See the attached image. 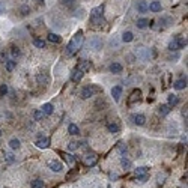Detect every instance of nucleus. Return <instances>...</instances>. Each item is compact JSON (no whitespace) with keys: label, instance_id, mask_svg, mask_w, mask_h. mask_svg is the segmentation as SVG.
I'll use <instances>...</instances> for the list:
<instances>
[{"label":"nucleus","instance_id":"40","mask_svg":"<svg viewBox=\"0 0 188 188\" xmlns=\"http://www.w3.org/2000/svg\"><path fill=\"white\" fill-rule=\"evenodd\" d=\"M117 149H119V152L124 155V154H127V146L124 145V143H119V146H117Z\"/></svg>","mask_w":188,"mask_h":188},{"label":"nucleus","instance_id":"25","mask_svg":"<svg viewBox=\"0 0 188 188\" xmlns=\"http://www.w3.org/2000/svg\"><path fill=\"white\" fill-rule=\"evenodd\" d=\"M48 41L53 42V44H60V42H62V38H60L57 33H53V32H51V33H48Z\"/></svg>","mask_w":188,"mask_h":188},{"label":"nucleus","instance_id":"20","mask_svg":"<svg viewBox=\"0 0 188 188\" xmlns=\"http://www.w3.org/2000/svg\"><path fill=\"white\" fill-rule=\"evenodd\" d=\"M148 167H145V166H142V167H137V169H134V173H135V176L137 178H142V176H146L148 175Z\"/></svg>","mask_w":188,"mask_h":188},{"label":"nucleus","instance_id":"26","mask_svg":"<svg viewBox=\"0 0 188 188\" xmlns=\"http://www.w3.org/2000/svg\"><path fill=\"white\" fill-rule=\"evenodd\" d=\"M149 26V20L148 18H140V20H137V27L138 29H146Z\"/></svg>","mask_w":188,"mask_h":188},{"label":"nucleus","instance_id":"2","mask_svg":"<svg viewBox=\"0 0 188 188\" xmlns=\"http://www.w3.org/2000/svg\"><path fill=\"white\" fill-rule=\"evenodd\" d=\"M90 23L93 26H102L105 20H104V6H97L93 8L90 12Z\"/></svg>","mask_w":188,"mask_h":188},{"label":"nucleus","instance_id":"12","mask_svg":"<svg viewBox=\"0 0 188 188\" xmlns=\"http://www.w3.org/2000/svg\"><path fill=\"white\" fill-rule=\"evenodd\" d=\"M41 111H42L44 114H47V116H50V114H53V111H54V105H53L51 102H45V104L41 105Z\"/></svg>","mask_w":188,"mask_h":188},{"label":"nucleus","instance_id":"1","mask_svg":"<svg viewBox=\"0 0 188 188\" xmlns=\"http://www.w3.org/2000/svg\"><path fill=\"white\" fill-rule=\"evenodd\" d=\"M83 42H84V36H83V30H78L74 33V36L71 38L69 44L66 45V56H72L75 54L81 47H83Z\"/></svg>","mask_w":188,"mask_h":188},{"label":"nucleus","instance_id":"4","mask_svg":"<svg viewBox=\"0 0 188 188\" xmlns=\"http://www.w3.org/2000/svg\"><path fill=\"white\" fill-rule=\"evenodd\" d=\"M97 92H99V87H97L95 84H89V86L83 87V90H81V98L83 99H89V98H92L93 95H95Z\"/></svg>","mask_w":188,"mask_h":188},{"label":"nucleus","instance_id":"45","mask_svg":"<svg viewBox=\"0 0 188 188\" xmlns=\"http://www.w3.org/2000/svg\"><path fill=\"white\" fill-rule=\"evenodd\" d=\"M110 178H111V179H117V178H119V176H117L116 173H111V175H110Z\"/></svg>","mask_w":188,"mask_h":188},{"label":"nucleus","instance_id":"7","mask_svg":"<svg viewBox=\"0 0 188 188\" xmlns=\"http://www.w3.org/2000/svg\"><path fill=\"white\" fill-rule=\"evenodd\" d=\"M140 99H142V90H140V89H134V90L131 92V97H129V99H128V104L131 105V104H134V102H138Z\"/></svg>","mask_w":188,"mask_h":188},{"label":"nucleus","instance_id":"9","mask_svg":"<svg viewBox=\"0 0 188 188\" xmlns=\"http://www.w3.org/2000/svg\"><path fill=\"white\" fill-rule=\"evenodd\" d=\"M135 56L138 59H142V60H148L149 59V51H148V48H145V47H138V48L135 50Z\"/></svg>","mask_w":188,"mask_h":188},{"label":"nucleus","instance_id":"31","mask_svg":"<svg viewBox=\"0 0 188 188\" xmlns=\"http://www.w3.org/2000/svg\"><path fill=\"white\" fill-rule=\"evenodd\" d=\"M107 129L110 131V132H113V134H116V132H119V125L117 124H107Z\"/></svg>","mask_w":188,"mask_h":188},{"label":"nucleus","instance_id":"24","mask_svg":"<svg viewBox=\"0 0 188 188\" xmlns=\"http://www.w3.org/2000/svg\"><path fill=\"white\" fill-rule=\"evenodd\" d=\"M167 101H169L167 105H170V107H175V105L179 104V98H178V95H173V93H172V95H169Z\"/></svg>","mask_w":188,"mask_h":188},{"label":"nucleus","instance_id":"41","mask_svg":"<svg viewBox=\"0 0 188 188\" xmlns=\"http://www.w3.org/2000/svg\"><path fill=\"white\" fill-rule=\"evenodd\" d=\"M29 12H30V8H27V6H23V8H21V14H23V15H27Z\"/></svg>","mask_w":188,"mask_h":188},{"label":"nucleus","instance_id":"37","mask_svg":"<svg viewBox=\"0 0 188 188\" xmlns=\"http://www.w3.org/2000/svg\"><path fill=\"white\" fill-rule=\"evenodd\" d=\"M8 93V84H0V98Z\"/></svg>","mask_w":188,"mask_h":188},{"label":"nucleus","instance_id":"15","mask_svg":"<svg viewBox=\"0 0 188 188\" xmlns=\"http://www.w3.org/2000/svg\"><path fill=\"white\" fill-rule=\"evenodd\" d=\"M148 11H151V12H159L161 11V3L158 2V0H154V2H151L148 5Z\"/></svg>","mask_w":188,"mask_h":188},{"label":"nucleus","instance_id":"44","mask_svg":"<svg viewBox=\"0 0 188 188\" xmlns=\"http://www.w3.org/2000/svg\"><path fill=\"white\" fill-rule=\"evenodd\" d=\"M138 179H140V182H146V181H148V175H146V176H142V178H138Z\"/></svg>","mask_w":188,"mask_h":188},{"label":"nucleus","instance_id":"34","mask_svg":"<svg viewBox=\"0 0 188 188\" xmlns=\"http://www.w3.org/2000/svg\"><path fill=\"white\" fill-rule=\"evenodd\" d=\"M9 146H11V149H20V140L18 138H12L9 142Z\"/></svg>","mask_w":188,"mask_h":188},{"label":"nucleus","instance_id":"32","mask_svg":"<svg viewBox=\"0 0 188 188\" xmlns=\"http://www.w3.org/2000/svg\"><path fill=\"white\" fill-rule=\"evenodd\" d=\"M159 113H161L162 116H167V114L170 113V105H167V104L159 105Z\"/></svg>","mask_w":188,"mask_h":188},{"label":"nucleus","instance_id":"22","mask_svg":"<svg viewBox=\"0 0 188 188\" xmlns=\"http://www.w3.org/2000/svg\"><path fill=\"white\" fill-rule=\"evenodd\" d=\"M15 66H17V60H14V59L6 60V63H5V68H6L8 72H12L14 69H15Z\"/></svg>","mask_w":188,"mask_h":188},{"label":"nucleus","instance_id":"11","mask_svg":"<svg viewBox=\"0 0 188 188\" xmlns=\"http://www.w3.org/2000/svg\"><path fill=\"white\" fill-rule=\"evenodd\" d=\"M48 167L53 170V172H62V169H63V166H62V162H59L57 159H50L48 161Z\"/></svg>","mask_w":188,"mask_h":188},{"label":"nucleus","instance_id":"28","mask_svg":"<svg viewBox=\"0 0 188 188\" xmlns=\"http://www.w3.org/2000/svg\"><path fill=\"white\" fill-rule=\"evenodd\" d=\"M121 164H122V167H124L125 170H129V169H131V166H132V164H131V161H129L127 157H122V159H121Z\"/></svg>","mask_w":188,"mask_h":188},{"label":"nucleus","instance_id":"8","mask_svg":"<svg viewBox=\"0 0 188 188\" xmlns=\"http://www.w3.org/2000/svg\"><path fill=\"white\" fill-rule=\"evenodd\" d=\"M122 92H124L122 86H114V87H111V97H113V99L116 102H119V99L122 97Z\"/></svg>","mask_w":188,"mask_h":188},{"label":"nucleus","instance_id":"46","mask_svg":"<svg viewBox=\"0 0 188 188\" xmlns=\"http://www.w3.org/2000/svg\"><path fill=\"white\" fill-rule=\"evenodd\" d=\"M107 188H111V185H108V187H107Z\"/></svg>","mask_w":188,"mask_h":188},{"label":"nucleus","instance_id":"30","mask_svg":"<svg viewBox=\"0 0 188 188\" xmlns=\"http://www.w3.org/2000/svg\"><path fill=\"white\" fill-rule=\"evenodd\" d=\"M33 45L36 47V48H45V41L39 39V38H35L33 39Z\"/></svg>","mask_w":188,"mask_h":188},{"label":"nucleus","instance_id":"36","mask_svg":"<svg viewBox=\"0 0 188 188\" xmlns=\"http://www.w3.org/2000/svg\"><path fill=\"white\" fill-rule=\"evenodd\" d=\"M44 116H45V114H44L41 110H36V111L33 113V117H35V121H42V119H44Z\"/></svg>","mask_w":188,"mask_h":188},{"label":"nucleus","instance_id":"39","mask_svg":"<svg viewBox=\"0 0 188 188\" xmlns=\"http://www.w3.org/2000/svg\"><path fill=\"white\" fill-rule=\"evenodd\" d=\"M110 45L114 47V48H117V47H119V39H117L116 36H113V38L110 39Z\"/></svg>","mask_w":188,"mask_h":188},{"label":"nucleus","instance_id":"18","mask_svg":"<svg viewBox=\"0 0 188 188\" xmlns=\"http://www.w3.org/2000/svg\"><path fill=\"white\" fill-rule=\"evenodd\" d=\"M110 71H111L113 74H121V72L124 71V66H122L121 63L114 62V63H111V65H110Z\"/></svg>","mask_w":188,"mask_h":188},{"label":"nucleus","instance_id":"14","mask_svg":"<svg viewBox=\"0 0 188 188\" xmlns=\"http://www.w3.org/2000/svg\"><path fill=\"white\" fill-rule=\"evenodd\" d=\"M36 83H38V84H42V86L48 84V75H47L45 72H38V75H36Z\"/></svg>","mask_w":188,"mask_h":188},{"label":"nucleus","instance_id":"27","mask_svg":"<svg viewBox=\"0 0 188 188\" xmlns=\"http://www.w3.org/2000/svg\"><path fill=\"white\" fill-rule=\"evenodd\" d=\"M62 157H63V159L69 164V166H72V164L75 162V157H72L71 154H65V152H62Z\"/></svg>","mask_w":188,"mask_h":188},{"label":"nucleus","instance_id":"21","mask_svg":"<svg viewBox=\"0 0 188 188\" xmlns=\"http://www.w3.org/2000/svg\"><path fill=\"white\" fill-rule=\"evenodd\" d=\"M173 87H175L176 90H182V89H185V87H187V78H182V80L175 81V83H173Z\"/></svg>","mask_w":188,"mask_h":188},{"label":"nucleus","instance_id":"29","mask_svg":"<svg viewBox=\"0 0 188 188\" xmlns=\"http://www.w3.org/2000/svg\"><path fill=\"white\" fill-rule=\"evenodd\" d=\"M30 187L32 188H44V181L42 179H33L30 182Z\"/></svg>","mask_w":188,"mask_h":188},{"label":"nucleus","instance_id":"19","mask_svg":"<svg viewBox=\"0 0 188 188\" xmlns=\"http://www.w3.org/2000/svg\"><path fill=\"white\" fill-rule=\"evenodd\" d=\"M137 12H140V14L148 12V3H146V0H140V2L137 3Z\"/></svg>","mask_w":188,"mask_h":188},{"label":"nucleus","instance_id":"10","mask_svg":"<svg viewBox=\"0 0 188 188\" xmlns=\"http://www.w3.org/2000/svg\"><path fill=\"white\" fill-rule=\"evenodd\" d=\"M35 145H36L39 149H45V148L50 146V138H47V137H39L36 142H35Z\"/></svg>","mask_w":188,"mask_h":188},{"label":"nucleus","instance_id":"3","mask_svg":"<svg viewBox=\"0 0 188 188\" xmlns=\"http://www.w3.org/2000/svg\"><path fill=\"white\" fill-rule=\"evenodd\" d=\"M184 47H187V39H185L184 36H181V35L175 36V38L169 42V50H170V51H178V50L184 48Z\"/></svg>","mask_w":188,"mask_h":188},{"label":"nucleus","instance_id":"33","mask_svg":"<svg viewBox=\"0 0 188 188\" xmlns=\"http://www.w3.org/2000/svg\"><path fill=\"white\" fill-rule=\"evenodd\" d=\"M132 39H134L132 32H125V33L122 35V41H124V42H131Z\"/></svg>","mask_w":188,"mask_h":188},{"label":"nucleus","instance_id":"42","mask_svg":"<svg viewBox=\"0 0 188 188\" xmlns=\"http://www.w3.org/2000/svg\"><path fill=\"white\" fill-rule=\"evenodd\" d=\"M5 157H6V159H8L9 162H14V155H12V154H5Z\"/></svg>","mask_w":188,"mask_h":188},{"label":"nucleus","instance_id":"6","mask_svg":"<svg viewBox=\"0 0 188 188\" xmlns=\"http://www.w3.org/2000/svg\"><path fill=\"white\" fill-rule=\"evenodd\" d=\"M89 47H90V50H93V51H99L102 48V39L98 38V36H93L89 41Z\"/></svg>","mask_w":188,"mask_h":188},{"label":"nucleus","instance_id":"23","mask_svg":"<svg viewBox=\"0 0 188 188\" xmlns=\"http://www.w3.org/2000/svg\"><path fill=\"white\" fill-rule=\"evenodd\" d=\"M68 132L71 134V135H78V134H80V128H78L75 124H69V127H68Z\"/></svg>","mask_w":188,"mask_h":188},{"label":"nucleus","instance_id":"47","mask_svg":"<svg viewBox=\"0 0 188 188\" xmlns=\"http://www.w3.org/2000/svg\"><path fill=\"white\" fill-rule=\"evenodd\" d=\"M0 137H2V131H0Z\"/></svg>","mask_w":188,"mask_h":188},{"label":"nucleus","instance_id":"43","mask_svg":"<svg viewBox=\"0 0 188 188\" xmlns=\"http://www.w3.org/2000/svg\"><path fill=\"white\" fill-rule=\"evenodd\" d=\"M62 3L66 5V6H71V5L74 3V0H62Z\"/></svg>","mask_w":188,"mask_h":188},{"label":"nucleus","instance_id":"35","mask_svg":"<svg viewBox=\"0 0 188 188\" xmlns=\"http://www.w3.org/2000/svg\"><path fill=\"white\" fill-rule=\"evenodd\" d=\"M11 54H12V59L15 60L20 54H21V51H20V48H18V47H12V48H11Z\"/></svg>","mask_w":188,"mask_h":188},{"label":"nucleus","instance_id":"38","mask_svg":"<svg viewBox=\"0 0 188 188\" xmlns=\"http://www.w3.org/2000/svg\"><path fill=\"white\" fill-rule=\"evenodd\" d=\"M78 148H80V143H77V142H71V143L68 145V149L69 151H77Z\"/></svg>","mask_w":188,"mask_h":188},{"label":"nucleus","instance_id":"16","mask_svg":"<svg viewBox=\"0 0 188 188\" xmlns=\"http://www.w3.org/2000/svg\"><path fill=\"white\" fill-rule=\"evenodd\" d=\"M132 121H134L135 125H145L146 124V116L145 114H134Z\"/></svg>","mask_w":188,"mask_h":188},{"label":"nucleus","instance_id":"5","mask_svg":"<svg viewBox=\"0 0 188 188\" xmlns=\"http://www.w3.org/2000/svg\"><path fill=\"white\" fill-rule=\"evenodd\" d=\"M97 161H98V155H97L95 152H89V154H86V155L83 157V162L86 164L87 167L95 166V164H97Z\"/></svg>","mask_w":188,"mask_h":188},{"label":"nucleus","instance_id":"17","mask_svg":"<svg viewBox=\"0 0 188 188\" xmlns=\"http://www.w3.org/2000/svg\"><path fill=\"white\" fill-rule=\"evenodd\" d=\"M77 68L80 69V71H83V72H89L90 68H92V65H90V62H87V60H81V62L78 63Z\"/></svg>","mask_w":188,"mask_h":188},{"label":"nucleus","instance_id":"13","mask_svg":"<svg viewBox=\"0 0 188 188\" xmlns=\"http://www.w3.org/2000/svg\"><path fill=\"white\" fill-rule=\"evenodd\" d=\"M83 75H84V72H83V71H80L78 68H75L74 71H72V74H71V81H74V83H78V81L83 78Z\"/></svg>","mask_w":188,"mask_h":188}]
</instances>
